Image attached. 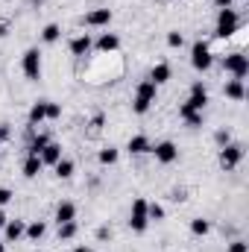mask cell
<instances>
[{"instance_id":"obj_1","label":"cell","mask_w":249,"mask_h":252,"mask_svg":"<svg viewBox=\"0 0 249 252\" xmlns=\"http://www.w3.org/2000/svg\"><path fill=\"white\" fill-rule=\"evenodd\" d=\"M115 59V53H100L94 62L85 67V79L91 82V85H103V82H115L121 73H124V64H115V67H109V62Z\"/></svg>"},{"instance_id":"obj_2","label":"cell","mask_w":249,"mask_h":252,"mask_svg":"<svg viewBox=\"0 0 249 252\" xmlns=\"http://www.w3.org/2000/svg\"><path fill=\"white\" fill-rule=\"evenodd\" d=\"M244 21H241V15L229 6V9H220V15H217V30H214V38H232L235 35V30L241 27Z\"/></svg>"},{"instance_id":"obj_3","label":"cell","mask_w":249,"mask_h":252,"mask_svg":"<svg viewBox=\"0 0 249 252\" xmlns=\"http://www.w3.org/2000/svg\"><path fill=\"white\" fill-rule=\"evenodd\" d=\"M156 88H158V85H153L150 79H144V82L138 85L135 100H132V112H135V115H147V112H150V106L156 103Z\"/></svg>"},{"instance_id":"obj_4","label":"cell","mask_w":249,"mask_h":252,"mask_svg":"<svg viewBox=\"0 0 249 252\" xmlns=\"http://www.w3.org/2000/svg\"><path fill=\"white\" fill-rule=\"evenodd\" d=\"M223 67L235 76V79H247L249 73V59L244 50H229L226 56H223Z\"/></svg>"},{"instance_id":"obj_5","label":"cell","mask_w":249,"mask_h":252,"mask_svg":"<svg viewBox=\"0 0 249 252\" xmlns=\"http://www.w3.org/2000/svg\"><path fill=\"white\" fill-rule=\"evenodd\" d=\"M147 226H150V217H147V199L144 196H138V199H132V214H129V229L132 232H147Z\"/></svg>"},{"instance_id":"obj_6","label":"cell","mask_w":249,"mask_h":252,"mask_svg":"<svg viewBox=\"0 0 249 252\" xmlns=\"http://www.w3.org/2000/svg\"><path fill=\"white\" fill-rule=\"evenodd\" d=\"M190 64L196 70H202V73L214 64V56L208 50V41H193V47H190Z\"/></svg>"},{"instance_id":"obj_7","label":"cell","mask_w":249,"mask_h":252,"mask_svg":"<svg viewBox=\"0 0 249 252\" xmlns=\"http://www.w3.org/2000/svg\"><path fill=\"white\" fill-rule=\"evenodd\" d=\"M21 67H24L27 79H32V82H38V79H41V53H38V47H30V50L24 53Z\"/></svg>"},{"instance_id":"obj_8","label":"cell","mask_w":249,"mask_h":252,"mask_svg":"<svg viewBox=\"0 0 249 252\" xmlns=\"http://www.w3.org/2000/svg\"><path fill=\"white\" fill-rule=\"evenodd\" d=\"M241 158H244V147H241V144H226V147H220V167H223V170H235V167L241 164Z\"/></svg>"},{"instance_id":"obj_9","label":"cell","mask_w":249,"mask_h":252,"mask_svg":"<svg viewBox=\"0 0 249 252\" xmlns=\"http://www.w3.org/2000/svg\"><path fill=\"white\" fill-rule=\"evenodd\" d=\"M150 153H153V156H156V161H161V164H173V161L179 158V150H176V144H173V141H161V144H156Z\"/></svg>"},{"instance_id":"obj_10","label":"cell","mask_w":249,"mask_h":252,"mask_svg":"<svg viewBox=\"0 0 249 252\" xmlns=\"http://www.w3.org/2000/svg\"><path fill=\"white\" fill-rule=\"evenodd\" d=\"M185 103L193 109V112H202V109L208 106V91H205L202 82H193V85H190V97H187Z\"/></svg>"},{"instance_id":"obj_11","label":"cell","mask_w":249,"mask_h":252,"mask_svg":"<svg viewBox=\"0 0 249 252\" xmlns=\"http://www.w3.org/2000/svg\"><path fill=\"white\" fill-rule=\"evenodd\" d=\"M91 47H94L91 35H88V32H82V35H76V38L70 41V56H73V59H85V56L91 53Z\"/></svg>"},{"instance_id":"obj_12","label":"cell","mask_w":249,"mask_h":252,"mask_svg":"<svg viewBox=\"0 0 249 252\" xmlns=\"http://www.w3.org/2000/svg\"><path fill=\"white\" fill-rule=\"evenodd\" d=\"M112 18H115L112 9H94V12L85 15V27H109Z\"/></svg>"},{"instance_id":"obj_13","label":"cell","mask_w":249,"mask_h":252,"mask_svg":"<svg viewBox=\"0 0 249 252\" xmlns=\"http://www.w3.org/2000/svg\"><path fill=\"white\" fill-rule=\"evenodd\" d=\"M126 150H129V153H135V156H144V153H150V150H153V144H150V138H147V135H132V138H129V144H126Z\"/></svg>"},{"instance_id":"obj_14","label":"cell","mask_w":249,"mask_h":252,"mask_svg":"<svg viewBox=\"0 0 249 252\" xmlns=\"http://www.w3.org/2000/svg\"><path fill=\"white\" fill-rule=\"evenodd\" d=\"M118 47H121V38L115 32H106V35L97 38V50L100 53H118Z\"/></svg>"},{"instance_id":"obj_15","label":"cell","mask_w":249,"mask_h":252,"mask_svg":"<svg viewBox=\"0 0 249 252\" xmlns=\"http://www.w3.org/2000/svg\"><path fill=\"white\" fill-rule=\"evenodd\" d=\"M223 94H226L229 100H238V103H241V100L247 97V88H244V79H229V82H226V88H223Z\"/></svg>"},{"instance_id":"obj_16","label":"cell","mask_w":249,"mask_h":252,"mask_svg":"<svg viewBox=\"0 0 249 252\" xmlns=\"http://www.w3.org/2000/svg\"><path fill=\"white\" fill-rule=\"evenodd\" d=\"M179 118H182V121H185L187 126H193V129H196V126H202V124H205V118H202V112H193V109H190L187 103H182V106H179Z\"/></svg>"},{"instance_id":"obj_17","label":"cell","mask_w":249,"mask_h":252,"mask_svg":"<svg viewBox=\"0 0 249 252\" xmlns=\"http://www.w3.org/2000/svg\"><path fill=\"white\" fill-rule=\"evenodd\" d=\"M38 158H41V164H56V161H62V147L50 141V144L41 150V156H38Z\"/></svg>"},{"instance_id":"obj_18","label":"cell","mask_w":249,"mask_h":252,"mask_svg":"<svg viewBox=\"0 0 249 252\" xmlns=\"http://www.w3.org/2000/svg\"><path fill=\"white\" fill-rule=\"evenodd\" d=\"M3 232H6V241H21L24 232H27V223H24V220H9V223L3 226Z\"/></svg>"},{"instance_id":"obj_19","label":"cell","mask_w":249,"mask_h":252,"mask_svg":"<svg viewBox=\"0 0 249 252\" xmlns=\"http://www.w3.org/2000/svg\"><path fill=\"white\" fill-rule=\"evenodd\" d=\"M167 79H170V64L167 62H158L150 70V82H153V85H164Z\"/></svg>"},{"instance_id":"obj_20","label":"cell","mask_w":249,"mask_h":252,"mask_svg":"<svg viewBox=\"0 0 249 252\" xmlns=\"http://www.w3.org/2000/svg\"><path fill=\"white\" fill-rule=\"evenodd\" d=\"M44 121H47V100H38L30 109V126H41Z\"/></svg>"},{"instance_id":"obj_21","label":"cell","mask_w":249,"mask_h":252,"mask_svg":"<svg viewBox=\"0 0 249 252\" xmlns=\"http://www.w3.org/2000/svg\"><path fill=\"white\" fill-rule=\"evenodd\" d=\"M70 220H76V205H73V202H59V208H56V223H70Z\"/></svg>"},{"instance_id":"obj_22","label":"cell","mask_w":249,"mask_h":252,"mask_svg":"<svg viewBox=\"0 0 249 252\" xmlns=\"http://www.w3.org/2000/svg\"><path fill=\"white\" fill-rule=\"evenodd\" d=\"M41 167H44V164H41L38 156H27V161H24V176H27V179H35V176L41 173Z\"/></svg>"},{"instance_id":"obj_23","label":"cell","mask_w":249,"mask_h":252,"mask_svg":"<svg viewBox=\"0 0 249 252\" xmlns=\"http://www.w3.org/2000/svg\"><path fill=\"white\" fill-rule=\"evenodd\" d=\"M59 38H62V27H59V24H47V27L41 30V41H44V44H56Z\"/></svg>"},{"instance_id":"obj_24","label":"cell","mask_w":249,"mask_h":252,"mask_svg":"<svg viewBox=\"0 0 249 252\" xmlns=\"http://www.w3.org/2000/svg\"><path fill=\"white\" fill-rule=\"evenodd\" d=\"M47 144H50V135L41 132V135H32V138H30V147H27V150H30V156H41V150H44Z\"/></svg>"},{"instance_id":"obj_25","label":"cell","mask_w":249,"mask_h":252,"mask_svg":"<svg viewBox=\"0 0 249 252\" xmlns=\"http://www.w3.org/2000/svg\"><path fill=\"white\" fill-rule=\"evenodd\" d=\"M44 232H47V223L35 220V223H30V226H27V232H24V235H27V238H30L32 244H38V241L44 238Z\"/></svg>"},{"instance_id":"obj_26","label":"cell","mask_w":249,"mask_h":252,"mask_svg":"<svg viewBox=\"0 0 249 252\" xmlns=\"http://www.w3.org/2000/svg\"><path fill=\"white\" fill-rule=\"evenodd\" d=\"M53 167H56V176H59V179H70V176H73V170H76V164H73L70 158H62V161H56Z\"/></svg>"},{"instance_id":"obj_27","label":"cell","mask_w":249,"mask_h":252,"mask_svg":"<svg viewBox=\"0 0 249 252\" xmlns=\"http://www.w3.org/2000/svg\"><path fill=\"white\" fill-rule=\"evenodd\" d=\"M190 232L205 238V235L211 232V223H208V220H202V217H196V220H190Z\"/></svg>"},{"instance_id":"obj_28","label":"cell","mask_w":249,"mask_h":252,"mask_svg":"<svg viewBox=\"0 0 249 252\" xmlns=\"http://www.w3.org/2000/svg\"><path fill=\"white\" fill-rule=\"evenodd\" d=\"M118 147H106V150H100V164H115L118 161Z\"/></svg>"},{"instance_id":"obj_29","label":"cell","mask_w":249,"mask_h":252,"mask_svg":"<svg viewBox=\"0 0 249 252\" xmlns=\"http://www.w3.org/2000/svg\"><path fill=\"white\" fill-rule=\"evenodd\" d=\"M76 235V220H70V223H59V241H70Z\"/></svg>"},{"instance_id":"obj_30","label":"cell","mask_w":249,"mask_h":252,"mask_svg":"<svg viewBox=\"0 0 249 252\" xmlns=\"http://www.w3.org/2000/svg\"><path fill=\"white\" fill-rule=\"evenodd\" d=\"M147 217H150V220H164V205L147 202Z\"/></svg>"},{"instance_id":"obj_31","label":"cell","mask_w":249,"mask_h":252,"mask_svg":"<svg viewBox=\"0 0 249 252\" xmlns=\"http://www.w3.org/2000/svg\"><path fill=\"white\" fill-rule=\"evenodd\" d=\"M56 118H62V109H59V103L47 100V121H56Z\"/></svg>"},{"instance_id":"obj_32","label":"cell","mask_w":249,"mask_h":252,"mask_svg":"<svg viewBox=\"0 0 249 252\" xmlns=\"http://www.w3.org/2000/svg\"><path fill=\"white\" fill-rule=\"evenodd\" d=\"M167 44H170V47H182V44H185V35H182V32H170V35H167Z\"/></svg>"},{"instance_id":"obj_33","label":"cell","mask_w":249,"mask_h":252,"mask_svg":"<svg viewBox=\"0 0 249 252\" xmlns=\"http://www.w3.org/2000/svg\"><path fill=\"white\" fill-rule=\"evenodd\" d=\"M214 141H217L220 147H226V144H232V135H229V129H220V132L214 135Z\"/></svg>"},{"instance_id":"obj_34","label":"cell","mask_w":249,"mask_h":252,"mask_svg":"<svg viewBox=\"0 0 249 252\" xmlns=\"http://www.w3.org/2000/svg\"><path fill=\"white\" fill-rule=\"evenodd\" d=\"M229 252H249L247 241H232V244H229Z\"/></svg>"},{"instance_id":"obj_35","label":"cell","mask_w":249,"mask_h":252,"mask_svg":"<svg viewBox=\"0 0 249 252\" xmlns=\"http://www.w3.org/2000/svg\"><path fill=\"white\" fill-rule=\"evenodd\" d=\"M9 202H12V190L0 188V208H3V205H9Z\"/></svg>"},{"instance_id":"obj_36","label":"cell","mask_w":249,"mask_h":252,"mask_svg":"<svg viewBox=\"0 0 249 252\" xmlns=\"http://www.w3.org/2000/svg\"><path fill=\"white\" fill-rule=\"evenodd\" d=\"M109 238H112V229L109 226H100L97 229V241H109Z\"/></svg>"},{"instance_id":"obj_37","label":"cell","mask_w":249,"mask_h":252,"mask_svg":"<svg viewBox=\"0 0 249 252\" xmlns=\"http://www.w3.org/2000/svg\"><path fill=\"white\" fill-rule=\"evenodd\" d=\"M12 138V129H9V124H0V141H9Z\"/></svg>"},{"instance_id":"obj_38","label":"cell","mask_w":249,"mask_h":252,"mask_svg":"<svg viewBox=\"0 0 249 252\" xmlns=\"http://www.w3.org/2000/svg\"><path fill=\"white\" fill-rule=\"evenodd\" d=\"M103 124H106V115H94V121H91V126H94V129H100Z\"/></svg>"},{"instance_id":"obj_39","label":"cell","mask_w":249,"mask_h":252,"mask_svg":"<svg viewBox=\"0 0 249 252\" xmlns=\"http://www.w3.org/2000/svg\"><path fill=\"white\" fill-rule=\"evenodd\" d=\"M6 32H9V24H6V21H0V38H3Z\"/></svg>"},{"instance_id":"obj_40","label":"cell","mask_w":249,"mask_h":252,"mask_svg":"<svg viewBox=\"0 0 249 252\" xmlns=\"http://www.w3.org/2000/svg\"><path fill=\"white\" fill-rule=\"evenodd\" d=\"M6 223H9V217H6V211H3V208H0V229H3V226H6Z\"/></svg>"},{"instance_id":"obj_41","label":"cell","mask_w":249,"mask_h":252,"mask_svg":"<svg viewBox=\"0 0 249 252\" xmlns=\"http://www.w3.org/2000/svg\"><path fill=\"white\" fill-rule=\"evenodd\" d=\"M217 6H220V9H229V6H232V0H217Z\"/></svg>"},{"instance_id":"obj_42","label":"cell","mask_w":249,"mask_h":252,"mask_svg":"<svg viewBox=\"0 0 249 252\" xmlns=\"http://www.w3.org/2000/svg\"><path fill=\"white\" fill-rule=\"evenodd\" d=\"M73 252H91V250H88V247H76Z\"/></svg>"},{"instance_id":"obj_43","label":"cell","mask_w":249,"mask_h":252,"mask_svg":"<svg viewBox=\"0 0 249 252\" xmlns=\"http://www.w3.org/2000/svg\"><path fill=\"white\" fill-rule=\"evenodd\" d=\"M32 3H35V6H41V3H44V0H32Z\"/></svg>"},{"instance_id":"obj_44","label":"cell","mask_w":249,"mask_h":252,"mask_svg":"<svg viewBox=\"0 0 249 252\" xmlns=\"http://www.w3.org/2000/svg\"><path fill=\"white\" fill-rule=\"evenodd\" d=\"M0 252H6V247H3V244H0Z\"/></svg>"},{"instance_id":"obj_45","label":"cell","mask_w":249,"mask_h":252,"mask_svg":"<svg viewBox=\"0 0 249 252\" xmlns=\"http://www.w3.org/2000/svg\"><path fill=\"white\" fill-rule=\"evenodd\" d=\"M6 3H12V0H6Z\"/></svg>"}]
</instances>
